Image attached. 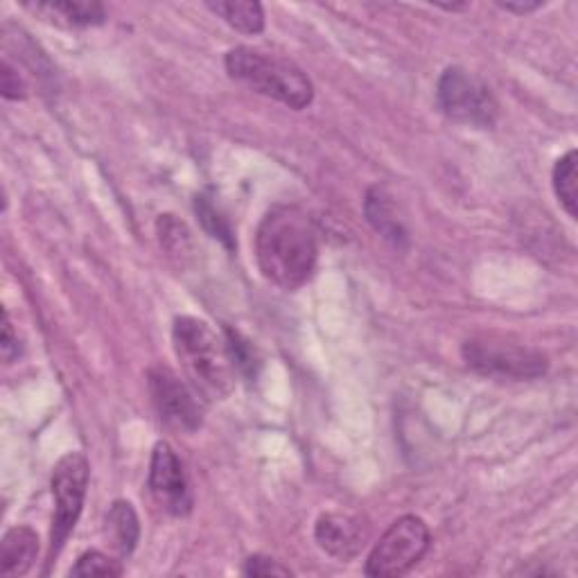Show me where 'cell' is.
Masks as SVG:
<instances>
[{
  "instance_id": "6da1fadb",
  "label": "cell",
  "mask_w": 578,
  "mask_h": 578,
  "mask_svg": "<svg viewBox=\"0 0 578 578\" xmlns=\"http://www.w3.org/2000/svg\"><path fill=\"white\" fill-rule=\"evenodd\" d=\"M319 260V236L299 206H273L256 233V262L262 276L287 292L303 287Z\"/></svg>"
},
{
  "instance_id": "7a4b0ae2",
  "label": "cell",
  "mask_w": 578,
  "mask_h": 578,
  "mask_svg": "<svg viewBox=\"0 0 578 578\" xmlns=\"http://www.w3.org/2000/svg\"><path fill=\"white\" fill-rule=\"evenodd\" d=\"M172 343L186 380L203 402L231 396L240 371L227 337L222 339L203 319L177 317L172 326Z\"/></svg>"
},
{
  "instance_id": "3957f363",
  "label": "cell",
  "mask_w": 578,
  "mask_h": 578,
  "mask_svg": "<svg viewBox=\"0 0 578 578\" xmlns=\"http://www.w3.org/2000/svg\"><path fill=\"white\" fill-rule=\"evenodd\" d=\"M225 63L236 82H242L256 93L267 96L289 109L303 111L315 100L310 78L295 61L242 46L233 48Z\"/></svg>"
},
{
  "instance_id": "277c9868",
  "label": "cell",
  "mask_w": 578,
  "mask_h": 578,
  "mask_svg": "<svg viewBox=\"0 0 578 578\" xmlns=\"http://www.w3.org/2000/svg\"><path fill=\"white\" fill-rule=\"evenodd\" d=\"M464 361L468 369L484 378L497 380H538L547 373V357L525 343H518L501 335H475L461 346Z\"/></svg>"
},
{
  "instance_id": "5b68a950",
  "label": "cell",
  "mask_w": 578,
  "mask_h": 578,
  "mask_svg": "<svg viewBox=\"0 0 578 578\" xmlns=\"http://www.w3.org/2000/svg\"><path fill=\"white\" fill-rule=\"evenodd\" d=\"M89 477H91V466L82 452L63 455L52 470L50 486L54 497V516L50 529L48 562H54L68 536L78 527V520L84 509L87 490H89Z\"/></svg>"
},
{
  "instance_id": "8992f818",
  "label": "cell",
  "mask_w": 578,
  "mask_h": 578,
  "mask_svg": "<svg viewBox=\"0 0 578 578\" xmlns=\"http://www.w3.org/2000/svg\"><path fill=\"white\" fill-rule=\"evenodd\" d=\"M441 111L461 124L490 129L497 122L499 104L490 89L461 66L446 68L437 87Z\"/></svg>"
},
{
  "instance_id": "52a82bcc",
  "label": "cell",
  "mask_w": 578,
  "mask_h": 578,
  "mask_svg": "<svg viewBox=\"0 0 578 578\" xmlns=\"http://www.w3.org/2000/svg\"><path fill=\"white\" fill-rule=\"evenodd\" d=\"M429 542L431 534L427 525L416 516H402L376 542L365 571L371 578L402 576L422 560Z\"/></svg>"
},
{
  "instance_id": "ba28073f",
  "label": "cell",
  "mask_w": 578,
  "mask_h": 578,
  "mask_svg": "<svg viewBox=\"0 0 578 578\" xmlns=\"http://www.w3.org/2000/svg\"><path fill=\"white\" fill-rule=\"evenodd\" d=\"M150 396L157 407L159 418L179 431H195L201 425L203 416V398L183 382L172 369L157 365L148 373Z\"/></svg>"
},
{
  "instance_id": "9c48e42d",
  "label": "cell",
  "mask_w": 578,
  "mask_h": 578,
  "mask_svg": "<svg viewBox=\"0 0 578 578\" xmlns=\"http://www.w3.org/2000/svg\"><path fill=\"white\" fill-rule=\"evenodd\" d=\"M150 492L161 509L183 518L192 511V492L183 466L168 444H157L150 464Z\"/></svg>"
},
{
  "instance_id": "30bf717a",
  "label": "cell",
  "mask_w": 578,
  "mask_h": 578,
  "mask_svg": "<svg viewBox=\"0 0 578 578\" xmlns=\"http://www.w3.org/2000/svg\"><path fill=\"white\" fill-rule=\"evenodd\" d=\"M317 545L337 560L355 558L369 540V525L355 514H326L315 527Z\"/></svg>"
},
{
  "instance_id": "8fae6325",
  "label": "cell",
  "mask_w": 578,
  "mask_h": 578,
  "mask_svg": "<svg viewBox=\"0 0 578 578\" xmlns=\"http://www.w3.org/2000/svg\"><path fill=\"white\" fill-rule=\"evenodd\" d=\"M39 556V536L30 527L10 529L0 540V574L26 576Z\"/></svg>"
},
{
  "instance_id": "7c38bea8",
  "label": "cell",
  "mask_w": 578,
  "mask_h": 578,
  "mask_svg": "<svg viewBox=\"0 0 578 578\" xmlns=\"http://www.w3.org/2000/svg\"><path fill=\"white\" fill-rule=\"evenodd\" d=\"M367 220L371 222V227L387 240H391L393 245H405L407 242V227L400 220L398 215V206L393 201V197L385 190V188H371L367 195Z\"/></svg>"
},
{
  "instance_id": "4fadbf2b",
  "label": "cell",
  "mask_w": 578,
  "mask_h": 578,
  "mask_svg": "<svg viewBox=\"0 0 578 578\" xmlns=\"http://www.w3.org/2000/svg\"><path fill=\"white\" fill-rule=\"evenodd\" d=\"M28 10H34L39 14L57 17L66 21L68 26L76 28H91L102 26L107 21V10L100 3H89V0H54V3H37L26 6Z\"/></svg>"
},
{
  "instance_id": "5bb4252c",
  "label": "cell",
  "mask_w": 578,
  "mask_h": 578,
  "mask_svg": "<svg viewBox=\"0 0 578 578\" xmlns=\"http://www.w3.org/2000/svg\"><path fill=\"white\" fill-rule=\"evenodd\" d=\"M107 534L111 545L122 554L129 556L140 538V525L138 516L133 511V506L124 499H118L111 504V509L107 514Z\"/></svg>"
},
{
  "instance_id": "9a60e30c",
  "label": "cell",
  "mask_w": 578,
  "mask_h": 578,
  "mask_svg": "<svg viewBox=\"0 0 578 578\" xmlns=\"http://www.w3.org/2000/svg\"><path fill=\"white\" fill-rule=\"evenodd\" d=\"M206 8L242 34H260L265 30L262 6L253 0H222V3H206Z\"/></svg>"
},
{
  "instance_id": "2e32d148",
  "label": "cell",
  "mask_w": 578,
  "mask_h": 578,
  "mask_svg": "<svg viewBox=\"0 0 578 578\" xmlns=\"http://www.w3.org/2000/svg\"><path fill=\"white\" fill-rule=\"evenodd\" d=\"M554 192L565 212L576 220L578 215V186H576V150H569L554 166Z\"/></svg>"
},
{
  "instance_id": "e0dca14e",
  "label": "cell",
  "mask_w": 578,
  "mask_h": 578,
  "mask_svg": "<svg viewBox=\"0 0 578 578\" xmlns=\"http://www.w3.org/2000/svg\"><path fill=\"white\" fill-rule=\"evenodd\" d=\"M195 208H197V215H199V220H201L203 229H206L212 238L225 242L227 249L233 251V249H236V236H233V229H231L227 217H225L220 210H217V206H215L208 197H203V195L197 197Z\"/></svg>"
},
{
  "instance_id": "ac0fdd59",
  "label": "cell",
  "mask_w": 578,
  "mask_h": 578,
  "mask_svg": "<svg viewBox=\"0 0 578 578\" xmlns=\"http://www.w3.org/2000/svg\"><path fill=\"white\" fill-rule=\"evenodd\" d=\"M159 240L170 256H181L192 249L190 231L175 215H161L159 220Z\"/></svg>"
},
{
  "instance_id": "d6986e66",
  "label": "cell",
  "mask_w": 578,
  "mask_h": 578,
  "mask_svg": "<svg viewBox=\"0 0 578 578\" xmlns=\"http://www.w3.org/2000/svg\"><path fill=\"white\" fill-rule=\"evenodd\" d=\"M122 574V565L113 558H109L102 551H87L78 558L76 567L70 569V576H102V578H116Z\"/></svg>"
},
{
  "instance_id": "ffe728a7",
  "label": "cell",
  "mask_w": 578,
  "mask_h": 578,
  "mask_svg": "<svg viewBox=\"0 0 578 578\" xmlns=\"http://www.w3.org/2000/svg\"><path fill=\"white\" fill-rule=\"evenodd\" d=\"M0 93L6 100H26L28 98V84L21 72L10 63V59H3L0 66Z\"/></svg>"
},
{
  "instance_id": "44dd1931",
  "label": "cell",
  "mask_w": 578,
  "mask_h": 578,
  "mask_svg": "<svg viewBox=\"0 0 578 578\" xmlns=\"http://www.w3.org/2000/svg\"><path fill=\"white\" fill-rule=\"evenodd\" d=\"M242 571L247 576H260V578H267V576H292V569L280 565L278 560L269 558V556H262V554H256V556H249Z\"/></svg>"
},
{
  "instance_id": "7402d4cb",
  "label": "cell",
  "mask_w": 578,
  "mask_h": 578,
  "mask_svg": "<svg viewBox=\"0 0 578 578\" xmlns=\"http://www.w3.org/2000/svg\"><path fill=\"white\" fill-rule=\"evenodd\" d=\"M19 355H21L19 337L14 335V328H12L10 315L6 312V323H3V359H6V365H12L14 359H19Z\"/></svg>"
},
{
  "instance_id": "603a6c76",
  "label": "cell",
  "mask_w": 578,
  "mask_h": 578,
  "mask_svg": "<svg viewBox=\"0 0 578 578\" xmlns=\"http://www.w3.org/2000/svg\"><path fill=\"white\" fill-rule=\"evenodd\" d=\"M501 10H506V12H514V14H531V12H536V10H540L545 3L542 0H536V3H497Z\"/></svg>"
}]
</instances>
